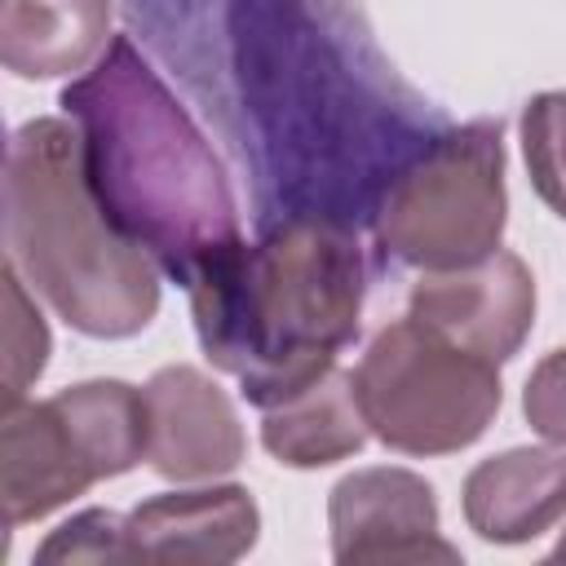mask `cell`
<instances>
[{
  "mask_svg": "<svg viewBox=\"0 0 566 566\" xmlns=\"http://www.w3.org/2000/svg\"><path fill=\"white\" fill-rule=\"evenodd\" d=\"M93 482H102L75 442L71 424L53 407V398L40 402H13L0 416V504L4 526H27L49 517L53 509L84 495Z\"/></svg>",
  "mask_w": 566,
  "mask_h": 566,
  "instance_id": "cell-11",
  "label": "cell"
},
{
  "mask_svg": "<svg viewBox=\"0 0 566 566\" xmlns=\"http://www.w3.org/2000/svg\"><path fill=\"white\" fill-rule=\"evenodd\" d=\"M367 296V252L354 226L292 217L239 243L190 287L195 336L252 407H274L354 345Z\"/></svg>",
  "mask_w": 566,
  "mask_h": 566,
  "instance_id": "cell-3",
  "label": "cell"
},
{
  "mask_svg": "<svg viewBox=\"0 0 566 566\" xmlns=\"http://www.w3.org/2000/svg\"><path fill=\"white\" fill-rule=\"evenodd\" d=\"M49 363V327L27 292V279L4 261V407L22 402Z\"/></svg>",
  "mask_w": 566,
  "mask_h": 566,
  "instance_id": "cell-17",
  "label": "cell"
},
{
  "mask_svg": "<svg viewBox=\"0 0 566 566\" xmlns=\"http://www.w3.org/2000/svg\"><path fill=\"white\" fill-rule=\"evenodd\" d=\"M566 517V455L513 447L469 469L464 522L486 544H531Z\"/></svg>",
  "mask_w": 566,
  "mask_h": 566,
  "instance_id": "cell-12",
  "label": "cell"
},
{
  "mask_svg": "<svg viewBox=\"0 0 566 566\" xmlns=\"http://www.w3.org/2000/svg\"><path fill=\"white\" fill-rule=\"evenodd\" d=\"M40 566H57V562H133V544H128V517L111 513V509H84L71 522H62L57 531H49V539L35 548Z\"/></svg>",
  "mask_w": 566,
  "mask_h": 566,
  "instance_id": "cell-18",
  "label": "cell"
},
{
  "mask_svg": "<svg viewBox=\"0 0 566 566\" xmlns=\"http://www.w3.org/2000/svg\"><path fill=\"white\" fill-rule=\"evenodd\" d=\"M53 407L71 424L97 478H119L133 464H142L150 420H146V394L133 389L128 380H111V376L80 380L71 389H57Z\"/></svg>",
  "mask_w": 566,
  "mask_h": 566,
  "instance_id": "cell-15",
  "label": "cell"
},
{
  "mask_svg": "<svg viewBox=\"0 0 566 566\" xmlns=\"http://www.w3.org/2000/svg\"><path fill=\"white\" fill-rule=\"evenodd\" d=\"M553 562H566V531H562L557 544H553Z\"/></svg>",
  "mask_w": 566,
  "mask_h": 566,
  "instance_id": "cell-20",
  "label": "cell"
},
{
  "mask_svg": "<svg viewBox=\"0 0 566 566\" xmlns=\"http://www.w3.org/2000/svg\"><path fill=\"white\" fill-rule=\"evenodd\" d=\"M504 128L469 119L438 133L380 195L371 239L385 261L455 270L491 256L504 239Z\"/></svg>",
  "mask_w": 566,
  "mask_h": 566,
  "instance_id": "cell-5",
  "label": "cell"
},
{
  "mask_svg": "<svg viewBox=\"0 0 566 566\" xmlns=\"http://www.w3.org/2000/svg\"><path fill=\"white\" fill-rule=\"evenodd\" d=\"M367 416L354 389V371L332 367L301 394L261 411V447L287 469H323L349 460L367 442Z\"/></svg>",
  "mask_w": 566,
  "mask_h": 566,
  "instance_id": "cell-14",
  "label": "cell"
},
{
  "mask_svg": "<svg viewBox=\"0 0 566 566\" xmlns=\"http://www.w3.org/2000/svg\"><path fill=\"white\" fill-rule=\"evenodd\" d=\"M146 460L168 482H212L243 464V424L226 389L199 367L172 363L146 380Z\"/></svg>",
  "mask_w": 566,
  "mask_h": 566,
  "instance_id": "cell-9",
  "label": "cell"
},
{
  "mask_svg": "<svg viewBox=\"0 0 566 566\" xmlns=\"http://www.w3.org/2000/svg\"><path fill=\"white\" fill-rule=\"evenodd\" d=\"M111 44V0H4L0 62L18 80L88 71Z\"/></svg>",
  "mask_w": 566,
  "mask_h": 566,
  "instance_id": "cell-13",
  "label": "cell"
},
{
  "mask_svg": "<svg viewBox=\"0 0 566 566\" xmlns=\"http://www.w3.org/2000/svg\"><path fill=\"white\" fill-rule=\"evenodd\" d=\"M57 106L80 128L84 172L111 226L186 292L243 243L221 159L133 35H111Z\"/></svg>",
  "mask_w": 566,
  "mask_h": 566,
  "instance_id": "cell-2",
  "label": "cell"
},
{
  "mask_svg": "<svg viewBox=\"0 0 566 566\" xmlns=\"http://www.w3.org/2000/svg\"><path fill=\"white\" fill-rule=\"evenodd\" d=\"M4 248L27 287L80 336L124 340L159 310V265L102 212L80 128L27 119L4 159Z\"/></svg>",
  "mask_w": 566,
  "mask_h": 566,
  "instance_id": "cell-4",
  "label": "cell"
},
{
  "mask_svg": "<svg viewBox=\"0 0 566 566\" xmlns=\"http://www.w3.org/2000/svg\"><path fill=\"white\" fill-rule=\"evenodd\" d=\"M367 429L398 455H451L473 447L500 402L495 363L442 340L411 314L385 323L354 367Z\"/></svg>",
  "mask_w": 566,
  "mask_h": 566,
  "instance_id": "cell-6",
  "label": "cell"
},
{
  "mask_svg": "<svg viewBox=\"0 0 566 566\" xmlns=\"http://www.w3.org/2000/svg\"><path fill=\"white\" fill-rule=\"evenodd\" d=\"M522 155L535 195L566 221V88L535 93L522 111Z\"/></svg>",
  "mask_w": 566,
  "mask_h": 566,
  "instance_id": "cell-16",
  "label": "cell"
},
{
  "mask_svg": "<svg viewBox=\"0 0 566 566\" xmlns=\"http://www.w3.org/2000/svg\"><path fill=\"white\" fill-rule=\"evenodd\" d=\"M407 314L486 363H509L535 323V279L517 252L495 248L473 265L424 270L411 283Z\"/></svg>",
  "mask_w": 566,
  "mask_h": 566,
  "instance_id": "cell-7",
  "label": "cell"
},
{
  "mask_svg": "<svg viewBox=\"0 0 566 566\" xmlns=\"http://www.w3.org/2000/svg\"><path fill=\"white\" fill-rule=\"evenodd\" d=\"M522 416H526V424L544 442L566 447V345L553 349V354H544L535 363V371L526 376Z\"/></svg>",
  "mask_w": 566,
  "mask_h": 566,
  "instance_id": "cell-19",
  "label": "cell"
},
{
  "mask_svg": "<svg viewBox=\"0 0 566 566\" xmlns=\"http://www.w3.org/2000/svg\"><path fill=\"white\" fill-rule=\"evenodd\" d=\"M332 557L340 566L371 562H460V548L438 531L433 486L398 464L345 473L327 495Z\"/></svg>",
  "mask_w": 566,
  "mask_h": 566,
  "instance_id": "cell-8",
  "label": "cell"
},
{
  "mask_svg": "<svg viewBox=\"0 0 566 566\" xmlns=\"http://www.w3.org/2000/svg\"><path fill=\"white\" fill-rule=\"evenodd\" d=\"M261 531L256 500L248 486H195L142 500L128 513L133 562L164 566H226L252 553Z\"/></svg>",
  "mask_w": 566,
  "mask_h": 566,
  "instance_id": "cell-10",
  "label": "cell"
},
{
  "mask_svg": "<svg viewBox=\"0 0 566 566\" xmlns=\"http://www.w3.org/2000/svg\"><path fill=\"white\" fill-rule=\"evenodd\" d=\"M124 18L230 146L256 234L292 217L371 226L385 186L451 128L358 0H124Z\"/></svg>",
  "mask_w": 566,
  "mask_h": 566,
  "instance_id": "cell-1",
  "label": "cell"
}]
</instances>
